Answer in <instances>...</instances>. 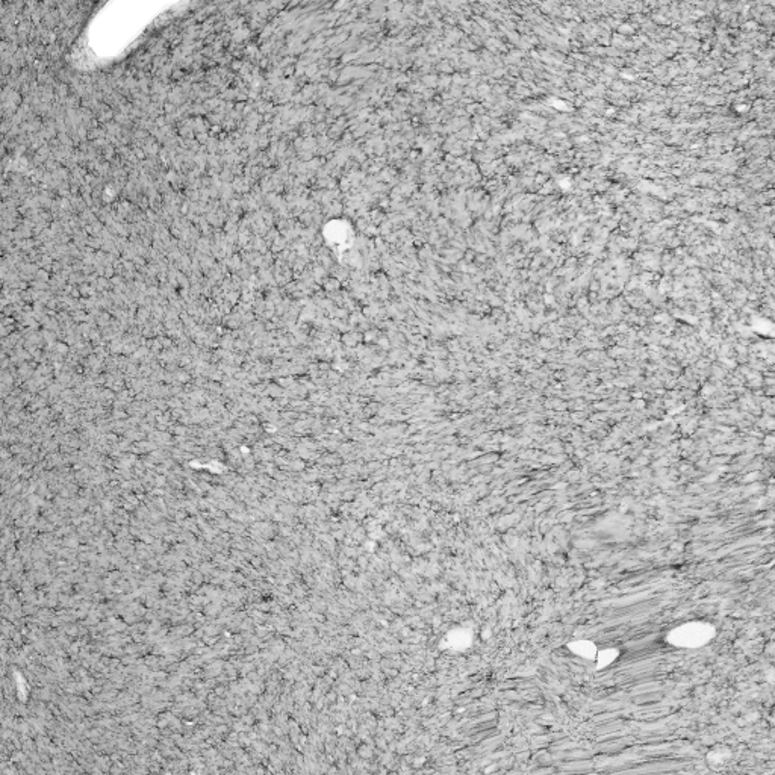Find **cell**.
I'll return each instance as SVG.
<instances>
[{"mask_svg":"<svg viewBox=\"0 0 775 775\" xmlns=\"http://www.w3.org/2000/svg\"><path fill=\"white\" fill-rule=\"evenodd\" d=\"M715 636V627L706 623H689L674 628L668 635V642L684 648H697L710 642Z\"/></svg>","mask_w":775,"mask_h":775,"instance_id":"obj_1","label":"cell"},{"mask_svg":"<svg viewBox=\"0 0 775 775\" xmlns=\"http://www.w3.org/2000/svg\"><path fill=\"white\" fill-rule=\"evenodd\" d=\"M570 648H571V650H573L575 654H579V656L584 657V659H596L597 653H598L597 647L593 645L592 642H588V641L575 642V644H573Z\"/></svg>","mask_w":775,"mask_h":775,"instance_id":"obj_2","label":"cell"}]
</instances>
